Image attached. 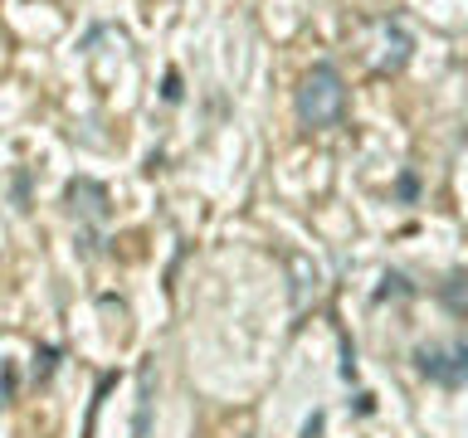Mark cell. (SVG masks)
Masks as SVG:
<instances>
[{
	"label": "cell",
	"instance_id": "1",
	"mask_svg": "<svg viewBox=\"0 0 468 438\" xmlns=\"http://www.w3.org/2000/svg\"><path fill=\"white\" fill-rule=\"evenodd\" d=\"M346 112V78L336 64H313L298 83V122L303 127H332Z\"/></svg>",
	"mask_w": 468,
	"mask_h": 438
},
{
	"label": "cell",
	"instance_id": "2",
	"mask_svg": "<svg viewBox=\"0 0 468 438\" xmlns=\"http://www.w3.org/2000/svg\"><path fill=\"white\" fill-rule=\"evenodd\" d=\"M415 370L430 380V385L459 390L468 385V341H434L415 350Z\"/></svg>",
	"mask_w": 468,
	"mask_h": 438
},
{
	"label": "cell",
	"instance_id": "3",
	"mask_svg": "<svg viewBox=\"0 0 468 438\" xmlns=\"http://www.w3.org/2000/svg\"><path fill=\"white\" fill-rule=\"evenodd\" d=\"M376 35H380V49H386V54H380V73H395V68H405L410 64V49H415V44H410V35H405V29L400 25H376Z\"/></svg>",
	"mask_w": 468,
	"mask_h": 438
},
{
	"label": "cell",
	"instance_id": "4",
	"mask_svg": "<svg viewBox=\"0 0 468 438\" xmlns=\"http://www.w3.org/2000/svg\"><path fill=\"white\" fill-rule=\"evenodd\" d=\"M146 419H152V365L142 370V404H137V438H146Z\"/></svg>",
	"mask_w": 468,
	"mask_h": 438
},
{
	"label": "cell",
	"instance_id": "5",
	"mask_svg": "<svg viewBox=\"0 0 468 438\" xmlns=\"http://www.w3.org/2000/svg\"><path fill=\"white\" fill-rule=\"evenodd\" d=\"M15 400V375L10 370H0V409H5Z\"/></svg>",
	"mask_w": 468,
	"mask_h": 438
}]
</instances>
